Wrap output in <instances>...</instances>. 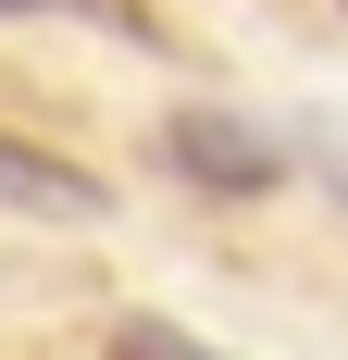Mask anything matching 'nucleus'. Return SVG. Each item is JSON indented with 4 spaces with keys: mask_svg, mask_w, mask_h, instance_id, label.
Listing matches in <instances>:
<instances>
[{
    "mask_svg": "<svg viewBox=\"0 0 348 360\" xmlns=\"http://www.w3.org/2000/svg\"><path fill=\"white\" fill-rule=\"evenodd\" d=\"M112 360H211V348L187 323H162V311H125V323H112Z\"/></svg>",
    "mask_w": 348,
    "mask_h": 360,
    "instance_id": "7ed1b4c3",
    "label": "nucleus"
},
{
    "mask_svg": "<svg viewBox=\"0 0 348 360\" xmlns=\"http://www.w3.org/2000/svg\"><path fill=\"white\" fill-rule=\"evenodd\" d=\"M0 199L37 212V224H100V212H112V186L75 174L63 149H37V137H0Z\"/></svg>",
    "mask_w": 348,
    "mask_h": 360,
    "instance_id": "f03ea898",
    "label": "nucleus"
},
{
    "mask_svg": "<svg viewBox=\"0 0 348 360\" xmlns=\"http://www.w3.org/2000/svg\"><path fill=\"white\" fill-rule=\"evenodd\" d=\"M162 149H174V174H187V186H237V199H261V186L286 174L261 124H237V112H199V100L162 124Z\"/></svg>",
    "mask_w": 348,
    "mask_h": 360,
    "instance_id": "f257e3e1",
    "label": "nucleus"
},
{
    "mask_svg": "<svg viewBox=\"0 0 348 360\" xmlns=\"http://www.w3.org/2000/svg\"><path fill=\"white\" fill-rule=\"evenodd\" d=\"M0 13H50V0H0Z\"/></svg>",
    "mask_w": 348,
    "mask_h": 360,
    "instance_id": "20e7f679",
    "label": "nucleus"
}]
</instances>
